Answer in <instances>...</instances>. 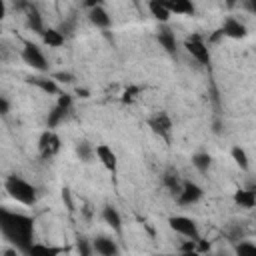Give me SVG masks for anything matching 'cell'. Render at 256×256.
<instances>
[{"label": "cell", "mask_w": 256, "mask_h": 256, "mask_svg": "<svg viewBox=\"0 0 256 256\" xmlns=\"http://www.w3.org/2000/svg\"><path fill=\"white\" fill-rule=\"evenodd\" d=\"M52 78H54L56 82H62V84H72V82L76 80V76H74L72 72H64V70L54 72V74H52Z\"/></svg>", "instance_id": "obj_29"}, {"label": "cell", "mask_w": 256, "mask_h": 256, "mask_svg": "<svg viewBox=\"0 0 256 256\" xmlns=\"http://www.w3.org/2000/svg\"><path fill=\"white\" fill-rule=\"evenodd\" d=\"M96 158L100 160V164L112 176H116V172H118V156L108 144H96Z\"/></svg>", "instance_id": "obj_8"}, {"label": "cell", "mask_w": 256, "mask_h": 256, "mask_svg": "<svg viewBox=\"0 0 256 256\" xmlns=\"http://www.w3.org/2000/svg\"><path fill=\"white\" fill-rule=\"evenodd\" d=\"M162 184H164L174 196H178V194L182 192V186H184V182L180 180V174H178L174 168H168V170L164 172V176H162Z\"/></svg>", "instance_id": "obj_18"}, {"label": "cell", "mask_w": 256, "mask_h": 256, "mask_svg": "<svg viewBox=\"0 0 256 256\" xmlns=\"http://www.w3.org/2000/svg\"><path fill=\"white\" fill-rule=\"evenodd\" d=\"M244 6H246V10H250V12L256 16V0H248Z\"/></svg>", "instance_id": "obj_35"}, {"label": "cell", "mask_w": 256, "mask_h": 256, "mask_svg": "<svg viewBox=\"0 0 256 256\" xmlns=\"http://www.w3.org/2000/svg\"><path fill=\"white\" fill-rule=\"evenodd\" d=\"M232 198L242 208H254L256 206V190H252V188H238Z\"/></svg>", "instance_id": "obj_19"}, {"label": "cell", "mask_w": 256, "mask_h": 256, "mask_svg": "<svg viewBox=\"0 0 256 256\" xmlns=\"http://www.w3.org/2000/svg\"><path fill=\"white\" fill-rule=\"evenodd\" d=\"M140 92V88L138 86H130V88H126L124 90V94H122V102H132L134 98H136V94Z\"/></svg>", "instance_id": "obj_31"}, {"label": "cell", "mask_w": 256, "mask_h": 256, "mask_svg": "<svg viewBox=\"0 0 256 256\" xmlns=\"http://www.w3.org/2000/svg\"><path fill=\"white\" fill-rule=\"evenodd\" d=\"M208 256H224V254H220V252H218V254H208Z\"/></svg>", "instance_id": "obj_39"}, {"label": "cell", "mask_w": 256, "mask_h": 256, "mask_svg": "<svg viewBox=\"0 0 256 256\" xmlns=\"http://www.w3.org/2000/svg\"><path fill=\"white\" fill-rule=\"evenodd\" d=\"M24 12H26V26H28L32 32H36V34H42V32L46 30V26H44L42 14L38 12L36 4H26Z\"/></svg>", "instance_id": "obj_13"}, {"label": "cell", "mask_w": 256, "mask_h": 256, "mask_svg": "<svg viewBox=\"0 0 256 256\" xmlns=\"http://www.w3.org/2000/svg\"><path fill=\"white\" fill-rule=\"evenodd\" d=\"M220 30H222V34H224L226 38H232V40H240V38H246V34H248L246 26H244V24H242L238 18H234V16H228V18H224V22H222Z\"/></svg>", "instance_id": "obj_10"}, {"label": "cell", "mask_w": 256, "mask_h": 256, "mask_svg": "<svg viewBox=\"0 0 256 256\" xmlns=\"http://www.w3.org/2000/svg\"><path fill=\"white\" fill-rule=\"evenodd\" d=\"M148 10H150V14L160 22V24H166L168 20H170V10L166 8V2H162V0H150L148 2Z\"/></svg>", "instance_id": "obj_20"}, {"label": "cell", "mask_w": 256, "mask_h": 256, "mask_svg": "<svg viewBox=\"0 0 256 256\" xmlns=\"http://www.w3.org/2000/svg\"><path fill=\"white\" fill-rule=\"evenodd\" d=\"M8 112H10L8 98H6V96H2V98H0V114H2V116H8Z\"/></svg>", "instance_id": "obj_32"}, {"label": "cell", "mask_w": 256, "mask_h": 256, "mask_svg": "<svg viewBox=\"0 0 256 256\" xmlns=\"http://www.w3.org/2000/svg\"><path fill=\"white\" fill-rule=\"evenodd\" d=\"M56 106H60V108H64V110L70 112V108H72V96L66 94V92H60V94H58V102H56Z\"/></svg>", "instance_id": "obj_30"}, {"label": "cell", "mask_w": 256, "mask_h": 256, "mask_svg": "<svg viewBox=\"0 0 256 256\" xmlns=\"http://www.w3.org/2000/svg\"><path fill=\"white\" fill-rule=\"evenodd\" d=\"M196 250L200 252V254H206V252H210V244L206 242V240H198V244H196Z\"/></svg>", "instance_id": "obj_33"}, {"label": "cell", "mask_w": 256, "mask_h": 256, "mask_svg": "<svg viewBox=\"0 0 256 256\" xmlns=\"http://www.w3.org/2000/svg\"><path fill=\"white\" fill-rule=\"evenodd\" d=\"M62 200L66 202V206H68V210L72 212L74 208H72V198H70V190H68V188H64V190H62Z\"/></svg>", "instance_id": "obj_34"}, {"label": "cell", "mask_w": 256, "mask_h": 256, "mask_svg": "<svg viewBox=\"0 0 256 256\" xmlns=\"http://www.w3.org/2000/svg\"><path fill=\"white\" fill-rule=\"evenodd\" d=\"M66 248L62 246H52V244H42V242H34L30 246V250L24 256H60Z\"/></svg>", "instance_id": "obj_16"}, {"label": "cell", "mask_w": 256, "mask_h": 256, "mask_svg": "<svg viewBox=\"0 0 256 256\" xmlns=\"http://www.w3.org/2000/svg\"><path fill=\"white\" fill-rule=\"evenodd\" d=\"M22 60H24L28 66H32L34 70H38V72H48V68H50V64H48L46 56L42 54L40 46L34 44V42H30V40L24 42V48H22Z\"/></svg>", "instance_id": "obj_4"}, {"label": "cell", "mask_w": 256, "mask_h": 256, "mask_svg": "<svg viewBox=\"0 0 256 256\" xmlns=\"http://www.w3.org/2000/svg\"><path fill=\"white\" fill-rule=\"evenodd\" d=\"M202 196H204V190H202L196 182L186 180L184 186H182V192L176 196V200H178V204H182V206H192V204H196Z\"/></svg>", "instance_id": "obj_9"}, {"label": "cell", "mask_w": 256, "mask_h": 256, "mask_svg": "<svg viewBox=\"0 0 256 256\" xmlns=\"http://www.w3.org/2000/svg\"><path fill=\"white\" fill-rule=\"evenodd\" d=\"M176 256H202L200 252H196V250H192V252H178Z\"/></svg>", "instance_id": "obj_37"}, {"label": "cell", "mask_w": 256, "mask_h": 256, "mask_svg": "<svg viewBox=\"0 0 256 256\" xmlns=\"http://www.w3.org/2000/svg\"><path fill=\"white\" fill-rule=\"evenodd\" d=\"M92 246H94V252L98 256H118L120 254L118 244L110 236H96L92 240Z\"/></svg>", "instance_id": "obj_11"}, {"label": "cell", "mask_w": 256, "mask_h": 256, "mask_svg": "<svg viewBox=\"0 0 256 256\" xmlns=\"http://www.w3.org/2000/svg\"><path fill=\"white\" fill-rule=\"evenodd\" d=\"M102 220L116 232V234H122V216H120V212L114 208V206H104L102 208Z\"/></svg>", "instance_id": "obj_17"}, {"label": "cell", "mask_w": 256, "mask_h": 256, "mask_svg": "<svg viewBox=\"0 0 256 256\" xmlns=\"http://www.w3.org/2000/svg\"><path fill=\"white\" fill-rule=\"evenodd\" d=\"M76 94H78L80 98H88V96H90V92H88L86 88H76Z\"/></svg>", "instance_id": "obj_36"}, {"label": "cell", "mask_w": 256, "mask_h": 256, "mask_svg": "<svg viewBox=\"0 0 256 256\" xmlns=\"http://www.w3.org/2000/svg\"><path fill=\"white\" fill-rule=\"evenodd\" d=\"M88 20H90L96 28H100V30H108V28L112 26V18H110V14L104 10L102 4H98V6H94V8L88 10Z\"/></svg>", "instance_id": "obj_12"}, {"label": "cell", "mask_w": 256, "mask_h": 256, "mask_svg": "<svg viewBox=\"0 0 256 256\" xmlns=\"http://www.w3.org/2000/svg\"><path fill=\"white\" fill-rule=\"evenodd\" d=\"M166 8L170 10V14H184V16H194L196 6L190 0H172L166 2Z\"/></svg>", "instance_id": "obj_21"}, {"label": "cell", "mask_w": 256, "mask_h": 256, "mask_svg": "<svg viewBox=\"0 0 256 256\" xmlns=\"http://www.w3.org/2000/svg\"><path fill=\"white\" fill-rule=\"evenodd\" d=\"M184 48L186 52L200 64V66H208L210 64V48L206 46V42L202 40L200 34H192L184 40Z\"/></svg>", "instance_id": "obj_3"}, {"label": "cell", "mask_w": 256, "mask_h": 256, "mask_svg": "<svg viewBox=\"0 0 256 256\" xmlns=\"http://www.w3.org/2000/svg\"><path fill=\"white\" fill-rule=\"evenodd\" d=\"M4 190L8 192V196L12 200H16V202H20L24 206L36 204V188L28 180H24L22 176H16V174L8 176L4 180Z\"/></svg>", "instance_id": "obj_2"}, {"label": "cell", "mask_w": 256, "mask_h": 256, "mask_svg": "<svg viewBox=\"0 0 256 256\" xmlns=\"http://www.w3.org/2000/svg\"><path fill=\"white\" fill-rule=\"evenodd\" d=\"M168 226L174 232H178L180 236L188 238V240H200L202 238L200 230H198V224L188 216H170L168 218Z\"/></svg>", "instance_id": "obj_5"}, {"label": "cell", "mask_w": 256, "mask_h": 256, "mask_svg": "<svg viewBox=\"0 0 256 256\" xmlns=\"http://www.w3.org/2000/svg\"><path fill=\"white\" fill-rule=\"evenodd\" d=\"M230 156H232L234 164H236L240 170H248V168H250V160H248V154H246L244 148H240V146H232Z\"/></svg>", "instance_id": "obj_25"}, {"label": "cell", "mask_w": 256, "mask_h": 256, "mask_svg": "<svg viewBox=\"0 0 256 256\" xmlns=\"http://www.w3.org/2000/svg\"><path fill=\"white\" fill-rule=\"evenodd\" d=\"M156 40H158V44H160L168 54H174V52H176L178 42H176V36H174V32H172L170 28L160 26V28H158V34H156Z\"/></svg>", "instance_id": "obj_14"}, {"label": "cell", "mask_w": 256, "mask_h": 256, "mask_svg": "<svg viewBox=\"0 0 256 256\" xmlns=\"http://www.w3.org/2000/svg\"><path fill=\"white\" fill-rule=\"evenodd\" d=\"M26 80H28L30 84H34L36 88H40L42 92H46V94H60L58 82H56L52 76H28Z\"/></svg>", "instance_id": "obj_15"}, {"label": "cell", "mask_w": 256, "mask_h": 256, "mask_svg": "<svg viewBox=\"0 0 256 256\" xmlns=\"http://www.w3.org/2000/svg\"><path fill=\"white\" fill-rule=\"evenodd\" d=\"M66 114H68V110H64V108H60V106H54L50 112H48V118H46V128L48 130H54L64 118H66Z\"/></svg>", "instance_id": "obj_24"}, {"label": "cell", "mask_w": 256, "mask_h": 256, "mask_svg": "<svg viewBox=\"0 0 256 256\" xmlns=\"http://www.w3.org/2000/svg\"><path fill=\"white\" fill-rule=\"evenodd\" d=\"M148 126H150V130H152L156 136H160V138H164V140H170V134H172V120H170L168 112L160 110V112L148 116Z\"/></svg>", "instance_id": "obj_6"}, {"label": "cell", "mask_w": 256, "mask_h": 256, "mask_svg": "<svg viewBox=\"0 0 256 256\" xmlns=\"http://www.w3.org/2000/svg\"><path fill=\"white\" fill-rule=\"evenodd\" d=\"M220 36H224V34H222V30H216V32L212 34V38H210V40H212V42H218V40H220Z\"/></svg>", "instance_id": "obj_38"}, {"label": "cell", "mask_w": 256, "mask_h": 256, "mask_svg": "<svg viewBox=\"0 0 256 256\" xmlns=\"http://www.w3.org/2000/svg\"><path fill=\"white\" fill-rule=\"evenodd\" d=\"M76 152H78L80 160H84V162H90V160L96 156V146H92L90 142L82 140V142H78V146H76Z\"/></svg>", "instance_id": "obj_26"}, {"label": "cell", "mask_w": 256, "mask_h": 256, "mask_svg": "<svg viewBox=\"0 0 256 256\" xmlns=\"http://www.w3.org/2000/svg\"><path fill=\"white\" fill-rule=\"evenodd\" d=\"M192 164H194V168L198 170V172H208L210 170V166H212V156L208 154V152H196V154H192Z\"/></svg>", "instance_id": "obj_23"}, {"label": "cell", "mask_w": 256, "mask_h": 256, "mask_svg": "<svg viewBox=\"0 0 256 256\" xmlns=\"http://www.w3.org/2000/svg\"><path fill=\"white\" fill-rule=\"evenodd\" d=\"M76 250H78L80 256H92L94 246H92V242H88L86 238H78V242H76Z\"/></svg>", "instance_id": "obj_28"}, {"label": "cell", "mask_w": 256, "mask_h": 256, "mask_svg": "<svg viewBox=\"0 0 256 256\" xmlns=\"http://www.w3.org/2000/svg\"><path fill=\"white\" fill-rule=\"evenodd\" d=\"M40 36H42V42L46 46H50V48H60L64 44V40H66V36L58 28H46Z\"/></svg>", "instance_id": "obj_22"}, {"label": "cell", "mask_w": 256, "mask_h": 256, "mask_svg": "<svg viewBox=\"0 0 256 256\" xmlns=\"http://www.w3.org/2000/svg\"><path fill=\"white\" fill-rule=\"evenodd\" d=\"M0 232L4 240L12 244V248L26 254L34 244V218L20 212H12L8 208H0Z\"/></svg>", "instance_id": "obj_1"}, {"label": "cell", "mask_w": 256, "mask_h": 256, "mask_svg": "<svg viewBox=\"0 0 256 256\" xmlns=\"http://www.w3.org/2000/svg\"><path fill=\"white\" fill-rule=\"evenodd\" d=\"M236 256H256V244L246 242V240L238 242L236 244Z\"/></svg>", "instance_id": "obj_27"}, {"label": "cell", "mask_w": 256, "mask_h": 256, "mask_svg": "<svg viewBox=\"0 0 256 256\" xmlns=\"http://www.w3.org/2000/svg\"><path fill=\"white\" fill-rule=\"evenodd\" d=\"M60 150V138L54 130H44L38 138V154L42 158H52L56 152Z\"/></svg>", "instance_id": "obj_7"}]
</instances>
